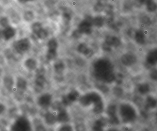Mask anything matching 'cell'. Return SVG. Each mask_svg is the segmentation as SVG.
<instances>
[{"instance_id":"cell-46","label":"cell","mask_w":157,"mask_h":131,"mask_svg":"<svg viewBox=\"0 0 157 131\" xmlns=\"http://www.w3.org/2000/svg\"><path fill=\"white\" fill-rule=\"evenodd\" d=\"M2 30H1V29H0V38H2Z\"/></svg>"},{"instance_id":"cell-43","label":"cell","mask_w":157,"mask_h":131,"mask_svg":"<svg viewBox=\"0 0 157 131\" xmlns=\"http://www.w3.org/2000/svg\"><path fill=\"white\" fill-rule=\"evenodd\" d=\"M35 131H45V129L42 125H38L35 128Z\"/></svg>"},{"instance_id":"cell-42","label":"cell","mask_w":157,"mask_h":131,"mask_svg":"<svg viewBox=\"0 0 157 131\" xmlns=\"http://www.w3.org/2000/svg\"><path fill=\"white\" fill-rule=\"evenodd\" d=\"M153 1H154V0H137L138 3L140 4V5H141L145 6L147 4H148V3Z\"/></svg>"},{"instance_id":"cell-10","label":"cell","mask_w":157,"mask_h":131,"mask_svg":"<svg viewBox=\"0 0 157 131\" xmlns=\"http://www.w3.org/2000/svg\"><path fill=\"white\" fill-rule=\"evenodd\" d=\"M96 74L103 79V77L109 73L113 72V67L110 62L101 60L96 62L95 64Z\"/></svg>"},{"instance_id":"cell-13","label":"cell","mask_w":157,"mask_h":131,"mask_svg":"<svg viewBox=\"0 0 157 131\" xmlns=\"http://www.w3.org/2000/svg\"><path fill=\"white\" fill-rule=\"evenodd\" d=\"M22 66L23 69L28 72H33L36 71L38 67L37 60L33 57H26L22 60Z\"/></svg>"},{"instance_id":"cell-16","label":"cell","mask_w":157,"mask_h":131,"mask_svg":"<svg viewBox=\"0 0 157 131\" xmlns=\"http://www.w3.org/2000/svg\"><path fill=\"white\" fill-rule=\"evenodd\" d=\"M17 34V30L16 28L10 25L3 29L2 30V38L5 42H9L15 37Z\"/></svg>"},{"instance_id":"cell-32","label":"cell","mask_w":157,"mask_h":131,"mask_svg":"<svg viewBox=\"0 0 157 131\" xmlns=\"http://www.w3.org/2000/svg\"><path fill=\"white\" fill-rule=\"evenodd\" d=\"M10 20L6 16L0 17V27L3 29L10 25Z\"/></svg>"},{"instance_id":"cell-20","label":"cell","mask_w":157,"mask_h":131,"mask_svg":"<svg viewBox=\"0 0 157 131\" xmlns=\"http://www.w3.org/2000/svg\"><path fill=\"white\" fill-rule=\"evenodd\" d=\"M56 115L57 122L59 123L66 124L70 120V116L66 110L60 109Z\"/></svg>"},{"instance_id":"cell-27","label":"cell","mask_w":157,"mask_h":131,"mask_svg":"<svg viewBox=\"0 0 157 131\" xmlns=\"http://www.w3.org/2000/svg\"><path fill=\"white\" fill-rule=\"evenodd\" d=\"M42 24L39 22H36L31 25V29L34 35H36L43 29Z\"/></svg>"},{"instance_id":"cell-28","label":"cell","mask_w":157,"mask_h":131,"mask_svg":"<svg viewBox=\"0 0 157 131\" xmlns=\"http://www.w3.org/2000/svg\"><path fill=\"white\" fill-rule=\"evenodd\" d=\"M104 20L101 17L98 16L92 19V25L97 27H101L104 25Z\"/></svg>"},{"instance_id":"cell-12","label":"cell","mask_w":157,"mask_h":131,"mask_svg":"<svg viewBox=\"0 0 157 131\" xmlns=\"http://www.w3.org/2000/svg\"><path fill=\"white\" fill-rule=\"evenodd\" d=\"M132 38L136 44L140 48L145 47L148 41L147 34L143 28L135 30Z\"/></svg>"},{"instance_id":"cell-45","label":"cell","mask_w":157,"mask_h":131,"mask_svg":"<svg viewBox=\"0 0 157 131\" xmlns=\"http://www.w3.org/2000/svg\"><path fill=\"white\" fill-rule=\"evenodd\" d=\"M108 131H119V130H118L117 129L112 128V129H109Z\"/></svg>"},{"instance_id":"cell-21","label":"cell","mask_w":157,"mask_h":131,"mask_svg":"<svg viewBox=\"0 0 157 131\" xmlns=\"http://www.w3.org/2000/svg\"><path fill=\"white\" fill-rule=\"evenodd\" d=\"M105 42L110 45L112 48H118L121 46V40L115 36H108L106 37Z\"/></svg>"},{"instance_id":"cell-25","label":"cell","mask_w":157,"mask_h":131,"mask_svg":"<svg viewBox=\"0 0 157 131\" xmlns=\"http://www.w3.org/2000/svg\"><path fill=\"white\" fill-rule=\"evenodd\" d=\"M145 9L147 13H153L157 11V3L155 1H152L145 6Z\"/></svg>"},{"instance_id":"cell-33","label":"cell","mask_w":157,"mask_h":131,"mask_svg":"<svg viewBox=\"0 0 157 131\" xmlns=\"http://www.w3.org/2000/svg\"><path fill=\"white\" fill-rule=\"evenodd\" d=\"M48 31L43 28L35 36L39 39L44 40L48 37Z\"/></svg>"},{"instance_id":"cell-8","label":"cell","mask_w":157,"mask_h":131,"mask_svg":"<svg viewBox=\"0 0 157 131\" xmlns=\"http://www.w3.org/2000/svg\"><path fill=\"white\" fill-rule=\"evenodd\" d=\"M15 78V85L13 94H15L17 97H20L27 90L29 87L28 81L25 76L20 74L16 75Z\"/></svg>"},{"instance_id":"cell-15","label":"cell","mask_w":157,"mask_h":131,"mask_svg":"<svg viewBox=\"0 0 157 131\" xmlns=\"http://www.w3.org/2000/svg\"><path fill=\"white\" fill-rule=\"evenodd\" d=\"M80 98L79 92L76 90L70 91L62 98V103L64 106H69L77 101Z\"/></svg>"},{"instance_id":"cell-24","label":"cell","mask_w":157,"mask_h":131,"mask_svg":"<svg viewBox=\"0 0 157 131\" xmlns=\"http://www.w3.org/2000/svg\"><path fill=\"white\" fill-rule=\"evenodd\" d=\"M53 68L56 73L61 74L65 70V65L64 63L60 60L57 61L54 63Z\"/></svg>"},{"instance_id":"cell-9","label":"cell","mask_w":157,"mask_h":131,"mask_svg":"<svg viewBox=\"0 0 157 131\" xmlns=\"http://www.w3.org/2000/svg\"><path fill=\"white\" fill-rule=\"evenodd\" d=\"M142 106L144 110L148 113H153L157 110V96L156 92L143 98Z\"/></svg>"},{"instance_id":"cell-11","label":"cell","mask_w":157,"mask_h":131,"mask_svg":"<svg viewBox=\"0 0 157 131\" xmlns=\"http://www.w3.org/2000/svg\"><path fill=\"white\" fill-rule=\"evenodd\" d=\"M2 84L3 88L10 94H13L15 85V75L10 73H5L2 77Z\"/></svg>"},{"instance_id":"cell-37","label":"cell","mask_w":157,"mask_h":131,"mask_svg":"<svg viewBox=\"0 0 157 131\" xmlns=\"http://www.w3.org/2000/svg\"><path fill=\"white\" fill-rule=\"evenodd\" d=\"M58 131H74V130L71 125L64 124L60 127Z\"/></svg>"},{"instance_id":"cell-48","label":"cell","mask_w":157,"mask_h":131,"mask_svg":"<svg viewBox=\"0 0 157 131\" xmlns=\"http://www.w3.org/2000/svg\"><path fill=\"white\" fill-rule=\"evenodd\" d=\"M6 131L4 130H2V131Z\"/></svg>"},{"instance_id":"cell-40","label":"cell","mask_w":157,"mask_h":131,"mask_svg":"<svg viewBox=\"0 0 157 131\" xmlns=\"http://www.w3.org/2000/svg\"><path fill=\"white\" fill-rule=\"evenodd\" d=\"M82 35H83V34H82L78 29L75 30L73 33V36L75 38H80V37H81Z\"/></svg>"},{"instance_id":"cell-35","label":"cell","mask_w":157,"mask_h":131,"mask_svg":"<svg viewBox=\"0 0 157 131\" xmlns=\"http://www.w3.org/2000/svg\"><path fill=\"white\" fill-rule=\"evenodd\" d=\"M7 111V107L6 104L0 101V117L4 115Z\"/></svg>"},{"instance_id":"cell-39","label":"cell","mask_w":157,"mask_h":131,"mask_svg":"<svg viewBox=\"0 0 157 131\" xmlns=\"http://www.w3.org/2000/svg\"><path fill=\"white\" fill-rule=\"evenodd\" d=\"M63 17V21L67 24L71 21V15L68 13H64Z\"/></svg>"},{"instance_id":"cell-29","label":"cell","mask_w":157,"mask_h":131,"mask_svg":"<svg viewBox=\"0 0 157 131\" xmlns=\"http://www.w3.org/2000/svg\"><path fill=\"white\" fill-rule=\"evenodd\" d=\"M58 48V41L55 39L52 38L49 40L48 43V50L57 51Z\"/></svg>"},{"instance_id":"cell-17","label":"cell","mask_w":157,"mask_h":131,"mask_svg":"<svg viewBox=\"0 0 157 131\" xmlns=\"http://www.w3.org/2000/svg\"><path fill=\"white\" fill-rule=\"evenodd\" d=\"M92 19L90 17H86L78 26V29L82 34H90L92 32Z\"/></svg>"},{"instance_id":"cell-19","label":"cell","mask_w":157,"mask_h":131,"mask_svg":"<svg viewBox=\"0 0 157 131\" xmlns=\"http://www.w3.org/2000/svg\"><path fill=\"white\" fill-rule=\"evenodd\" d=\"M46 77L44 75L37 74L34 81V88L37 92L42 90L46 83Z\"/></svg>"},{"instance_id":"cell-23","label":"cell","mask_w":157,"mask_h":131,"mask_svg":"<svg viewBox=\"0 0 157 131\" xmlns=\"http://www.w3.org/2000/svg\"><path fill=\"white\" fill-rule=\"evenodd\" d=\"M104 120L99 119L95 121L92 127L93 131H103L105 128L106 123Z\"/></svg>"},{"instance_id":"cell-26","label":"cell","mask_w":157,"mask_h":131,"mask_svg":"<svg viewBox=\"0 0 157 131\" xmlns=\"http://www.w3.org/2000/svg\"><path fill=\"white\" fill-rule=\"evenodd\" d=\"M140 24L142 26L148 27L152 24V20L148 16L144 15L140 17Z\"/></svg>"},{"instance_id":"cell-47","label":"cell","mask_w":157,"mask_h":131,"mask_svg":"<svg viewBox=\"0 0 157 131\" xmlns=\"http://www.w3.org/2000/svg\"><path fill=\"white\" fill-rule=\"evenodd\" d=\"M156 94L157 96V91H156Z\"/></svg>"},{"instance_id":"cell-38","label":"cell","mask_w":157,"mask_h":131,"mask_svg":"<svg viewBox=\"0 0 157 131\" xmlns=\"http://www.w3.org/2000/svg\"><path fill=\"white\" fill-rule=\"evenodd\" d=\"M6 60L4 55L3 53H0V68L5 64Z\"/></svg>"},{"instance_id":"cell-44","label":"cell","mask_w":157,"mask_h":131,"mask_svg":"<svg viewBox=\"0 0 157 131\" xmlns=\"http://www.w3.org/2000/svg\"><path fill=\"white\" fill-rule=\"evenodd\" d=\"M19 2L21 3L27 2H30V1H33L34 0H18Z\"/></svg>"},{"instance_id":"cell-34","label":"cell","mask_w":157,"mask_h":131,"mask_svg":"<svg viewBox=\"0 0 157 131\" xmlns=\"http://www.w3.org/2000/svg\"><path fill=\"white\" fill-rule=\"evenodd\" d=\"M89 47L86 43H82L79 44L77 47V50L78 52L81 54H84V53L86 52V51L88 49Z\"/></svg>"},{"instance_id":"cell-4","label":"cell","mask_w":157,"mask_h":131,"mask_svg":"<svg viewBox=\"0 0 157 131\" xmlns=\"http://www.w3.org/2000/svg\"><path fill=\"white\" fill-rule=\"evenodd\" d=\"M120 62L123 66L130 70L142 63V57L136 52L127 51L121 55Z\"/></svg>"},{"instance_id":"cell-41","label":"cell","mask_w":157,"mask_h":131,"mask_svg":"<svg viewBox=\"0 0 157 131\" xmlns=\"http://www.w3.org/2000/svg\"><path fill=\"white\" fill-rule=\"evenodd\" d=\"M102 48L104 51L106 52L110 51L112 50V47L106 42H104L102 45Z\"/></svg>"},{"instance_id":"cell-36","label":"cell","mask_w":157,"mask_h":131,"mask_svg":"<svg viewBox=\"0 0 157 131\" xmlns=\"http://www.w3.org/2000/svg\"><path fill=\"white\" fill-rule=\"evenodd\" d=\"M94 54V52L93 50L90 48H89L83 55L87 59H90V58L93 57Z\"/></svg>"},{"instance_id":"cell-31","label":"cell","mask_w":157,"mask_h":131,"mask_svg":"<svg viewBox=\"0 0 157 131\" xmlns=\"http://www.w3.org/2000/svg\"><path fill=\"white\" fill-rule=\"evenodd\" d=\"M57 56V51L48 50L46 54V58L49 61H52L56 59Z\"/></svg>"},{"instance_id":"cell-3","label":"cell","mask_w":157,"mask_h":131,"mask_svg":"<svg viewBox=\"0 0 157 131\" xmlns=\"http://www.w3.org/2000/svg\"><path fill=\"white\" fill-rule=\"evenodd\" d=\"M8 131H33V125L28 117L18 115L10 123Z\"/></svg>"},{"instance_id":"cell-5","label":"cell","mask_w":157,"mask_h":131,"mask_svg":"<svg viewBox=\"0 0 157 131\" xmlns=\"http://www.w3.org/2000/svg\"><path fill=\"white\" fill-rule=\"evenodd\" d=\"M142 63L145 69L157 67V46L147 48L143 53Z\"/></svg>"},{"instance_id":"cell-1","label":"cell","mask_w":157,"mask_h":131,"mask_svg":"<svg viewBox=\"0 0 157 131\" xmlns=\"http://www.w3.org/2000/svg\"><path fill=\"white\" fill-rule=\"evenodd\" d=\"M118 115L120 122L124 126H134L140 120L141 111L134 102L124 100L118 106Z\"/></svg>"},{"instance_id":"cell-7","label":"cell","mask_w":157,"mask_h":131,"mask_svg":"<svg viewBox=\"0 0 157 131\" xmlns=\"http://www.w3.org/2000/svg\"><path fill=\"white\" fill-rule=\"evenodd\" d=\"M155 86L154 84L144 77L136 83L135 89L137 95L144 98L149 94L155 93L156 91H155Z\"/></svg>"},{"instance_id":"cell-6","label":"cell","mask_w":157,"mask_h":131,"mask_svg":"<svg viewBox=\"0 0 157 131\" xmlns=\"http://www.w3.org/2000/svg\"><path fill=\"white\" fill-rule=\"evenodd\" d=\"M31 42L29 38L25 37L14 41L12 48L14 53L19 56L26 54L31 48Z\"/></svg>"},{"instance_id":"cell-30","label":"cell","mask_w":157,"mask_h":131,"mask_svg":"<svg viewBox=\"0 0 157 131\" xmlns=\"http://www.w3.org/2000/svg\"><path fill=\"white\" fill-rule=\"evenodd\" d=\"M34 18H35V15L32 11H26L23 14V18L26 22H31L34 20Z\"/></svg>"},{"instance_id":"cell-14","label":"cell","mask_w":157,"mask_h":131,"mask_svg":"<svg viewBox=\"0 0 157 131\" xmlns=\"http://www.w3.org/2000/svg\"><path fill=\"white\" fill-rule=\"evenodd\" d=\"M52 102V96L49 93H44L40 95L36 100L38 106L42 109H47L50 106Z\"/></svg>"},{"instance_id":"cell-18","label":"cell","mask_w":157,"mask_h":131,"mask_svg":"<svg viewBox=\"0 0 157 131\" xmlns=\"http://www.w3.org/2000/svg\"><path fill=\"white\" fill-rule=\"evenodd\" d=\"M145 78L155 86H157V67L147 69L144 75Z\"/></svg>"},{"instance_id":"cell-22","label":"cell","mask_w":157,"mask_h":131,"mask_svg":"<svg viewBox=\"0 0 157 131\" xmlns=\"http://www.w3.org/2000/svg\"><path fill=\"white\" fill-rule=\"evenodd\" d=\"M45 122L48 125H54L57 122V115L53 112H48L44 116Z\"/></svg>"},{"instance_id":"cell-2","label":"cell","mask_w":157,"mask_h":131,"mask_svg":"<svg viewBox=\"0 0 157 131\" xmlns=\"http://www.w3.org/2000/svg\"><path fill=\"white\" fill-rule=\"evenodd\" d=\"M79 103L83 107H92V111L96 114H100L104 111V104L101 95L98 92L91 91L80 97Z\"/></svg>"}]
</instances>
